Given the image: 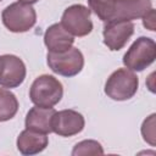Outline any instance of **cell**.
Listing matches in <instances>:
<instances>
[{"mask_svg":"<svg viewBox=\"0 0 156 156\" xmlns=\"http://www.w3.org/2000/svg\"><path fill=\"white\" fill-rule=\"evenodd\" d=\"M104 149L101 144L93 139H87L77 143L72 150V156H83V155H102Z\"/></svg>","mask_w":156,"mask_h":156,"instance_id":"obj_15","label":"cell"},{"mask_svg":"<svg viewBox=\"0 0 156 156\" xmlns=\"http://www.w3.org/2000/svg\"><path fill=\"white\" fill-rule=\"evenodd\" d=\"M48 144H49L48 134L38 133L27 128L20 133L16 140L17 150L26 156L40 154L46 149Z\"/></svg>","mask_w":156,"mask_h":156,"instance_id":"obj_13","label":"cell"},{"mask_svg":"<svg viewBox=\"0 0 156 156\" xmlns=\"http://www.w3.org/2000/svg\"><path fill=\"white\" fill-rule=\"evenodd\" d=\"M63 96L62 83L51 74H41L37 77L29 89L30 101L41 107H54Z\"/></svg>","mask_w":156,"mask_h":156,"instance_id":"obj_2","label":"cell"},{"mask_svg":"<svg viewBox=\"0 0 156 156\" xmlns=\"http://www.w3.org/2000/svg\"><path fill=\"white\" fill-rule=\"evenodd\" d=\"M49 68L62 77H74L84 67V56L78 48H69L62 52H49L46 55Z\"/></svg>","mask_w":156,"mask_h":156,"instance_id":"obj_6","label":"cell"},{"mask_svg":"<svg viewBox=\"0 0 156 156\" xmlns=\"http://www.w3.org/2000/svg\"><path fill=\"white\" fill-rule=\"evenodd\" d=\"M74 37L61 23H54L44 33V44L49 52H62L73 46Z\"/></svg>","mask_w":156,"mask_h":156,"instance_id":"obj_11","label":"cell"},{"mask_svg":"<svg viewBox=\"0 0 156 156\" xmlns=\"http://www.w3.org/2000/svg\"><path fill=\"white\" fill-rule=\"evenodd\" d=\"M133 33H134L133 21L117 20V21L105 22L102 30L104 44L111 51H118L122 48H124V45L130 39Z\"/></svg>","mask_w":156,"mask_h":156,"instance_id":"obj_9","label":"cell"},{"mask_svg":"<svg viewBox=\"0 0 156 156\" xmlns=\"http://www.w3.org/2000/svg\"><path fill=\"white\" fill-rule=\"evenodd\" d=\"M141 18H143V26H144L146 29L154 32L155 28H156V27H155V10H154V9H150Z\"/></svg>","mask_w":156,"mask_h":156,"instance_id":"obj_17","label":"cell"},{"mask_svg":"<svg viewBox=\"0 0 156 156\" xmlns=\"http://www.w3.org/2000/svg\"><path fill=\"white\" fill-rule=\"evenodd\" d=\"M56 110L54 107H41L34 105L26 116L24 119V126L27 129L43 133V134H49L52 133L51 123H52V117L55 115Z\"/></svg>","mask_w":156,"mask_h":156,"instance_id":"obj_12","label":"cell"},{"mask_svg":"<svg viewBox=\"0 0 156 156\" xmlns=\"http://www.w3.org/2000/svg\"><path fill=\"white\" fill-rule=\"evenodd\" d=\"M0 1H1V0H0Z\"/></svg>","mask_w":156,"mask_h":156,"instance_id":"obj_19","label":"cell"},{"mask_svg":"<svg viewBox=\"0 0 156 156\" xmlns=\"http://www.w3.org/2000/svg\"><path fill=\"white\" fill-rule=\"evenodd\" d=\"M156 43L149 37H139L123 55V65L133 72H141L154 63Z\"/></svg>","mask_w":156,"mask_h":156,"instance_id":"obj_5","label":"cell"},{"mask_svg":"<svg viewBox=\"0 0 156 156\" xmlns=\"http://www.w3.org/2000/svg\"><path fill=\"white\" fill-rule=\"evenodd\" d=\"M18 111L16 95L6 88H0V122L12 119Z\"/></svg>","mask_w":156,"mask_h":156,"instance_id":"obj_14","label":"cell"},{"mask_svg":"<svg viewBox=\"0 0 156 156\" xmlns=\"http://www.w3.org/2000/svg\"><path fill=\"white\" fill-rule=\"evenodd\" d=\"M91 11L89 7L82 4H74L68 6L61 17V24L73 37H85L93 30V22L90 18Z\"/></svg>","mask_w":156,"mask_h":156,"instance_id":"obj_7","label":"cell"},{"mask_svg":"<svg viewBox=\"0 0 156 156\" xmlns=\"http://www.w3.org/2000/svg\"><path fill=\"white\" fill-rule=\"evenodd\" d=\"M139 88L138 76L128 68H118L110 74L105 83V94L115 101H126L132 99Z\"/></svg>","mask_w":156,"mask_h":156,"instance_id":"obj_3","label":"cell"},{"mask_svg":"<svg viewBox=\"0 0 156 156\" xmlns=\"http://www.w3.org/2000/svg\"><path fill=\"white\" fill-rule=\"evenodd\" d=\"M155 117L156 115L155 113H151L149 117H146L141 124V135H143V139L150 144L151 146H155L156 145V132H155Z\"/></svg>","mask_w":156,"mask_h":156,"instance_id":"obj_16","label":"cell"},{"mask_svg":"<svg viewBox=\"0 0 156 156\" xmlns=\"http://www.w3.org/2000/svg\"><path fill=\"white\" fill-rule=\"evenodd\" d=\"M27 74V68L22 58L12 54L0 56V85L2 88L20 87Z\"/></svg>","mask_w":156,"mask_h":156,"instance_id":"obj_8","label":"cell"},{"mask_svg":"<svg viewBox=\"0 0 156 156\" xmlns=\"http://www.w3.org/2000/svg\"><path fill=\"white\" fill-rule=\"evenodd\" d=\"M85 126V119L82 113L76 110H61L56 111L52 117L51 128L55 134L58 136H73L79 134Z\"/></svg>","mask_w":156,"mask_h":156,"instance_id":"obj_10","label":"cell"},{"mask_svg":"<svg viewBox=\"0 0 156 156\" xmlns=\"http://www.w3.org/2000/svg\"><path fill=\"white\" fill-rule=\"evenodd\" d=\"M88 5L102 22L138 20L152 9L151 0H88Z\"/></svg>","mask_w":156,"mask_h":156,"instance_id":"obj_1","label":"cell"},{"mask_svg":"<svg viewBox=\"0 0 156 156\" xmlns=\"http://www.w3.org/2000/svg\"><path fill=\"white\" fill-rule=\"evenodd\" d=\"M18 1H22V2H26V4H30V5H33V4L38 2L39 0H18Z\"/></svg>","mask_w":156,"mask_h":156,"instance_id":"obj_18","label":"cell"},{"mask_svg":"<svg viewBox=\"0 0 156 156\" xmlns=\"http://www.w3.org/2000/svg\"><path fill=\"white\" fill-rule=\"evenodd\" d=\"M1 20L10 32L24 33L34 27L37 22V12L30 4L16 1L2 10Z\"/></svg>","mask_w":156,"mask_h":156,"instance_id":"obj_4","label":"cell"}]
</instances>
